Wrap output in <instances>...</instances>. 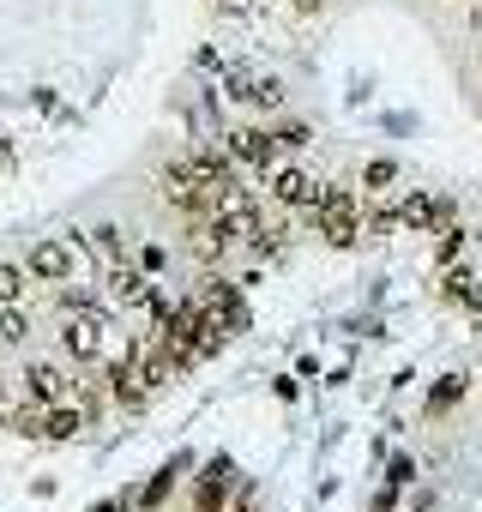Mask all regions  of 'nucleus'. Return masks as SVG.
Here are the masks:
<instances>
[{
    "label": "nucleus",
    "mask_w": 482,
    "mask_h": 512,
    "mask_svg": "<svg viewBox=\"0 0 482 512\" xmlns=\"http://www.w3.org/2000/svg\"><path fill=\"white\" fill-rule=\"evenodd\" d=\"M187 247H193V260L217 266L223 253L235 247V235H229V223H223V217H187Z\"/></svg>",
    "instance_id": "obj_10"
},
{
    "label": "nucleus",
    "mask_w": 482,
    "mask_h": 512,
    "mask_svg": "<svg viewBox=\"0 0 482 512\" xmlns=\"http://www.w3.org/2000/svg\"><path fill=\"white\" fill-rule=\"evenodd\" d=\"M103 332H109V314L97 302H73L61 308V350L73 362H97L103 356Z\"/></svg>",
    "instance_id": "obj_1"
},
{
    "label": "nucleus",
    "mask_w": 482,
    "mask_h": 512,
    "mask_svg": "<svg viewBox=\"0 0 482 512\" xmlns=\"http://www.w3.org/2000/svg\"><path fill=\"white\" fill-rule=\"evenodd\" d=\"M205 314H211V326L229 338V332H241V326H248V302H241V290L229 284V278H205L199 284V296H193Z\"/></svg>",
    "instance_id": "obj_4"
},
{
    "label": "nucleus",
    "mask_w": 482,
    "mask_h": 512,
    "mask_svg": "<svg viewBox=\"0 0 482 512\" xmlns=\"http://www.w3.org/2000/svg\"><path fill=\"white\" fill-rule=\"evenodd\" d=\"M25 266H31V278H43V284H67L79 260H73V247H67V241H37Z\"/></svg>",
    "instance_id": "obj_11"
},
{
    "label": "nucleus",
    "mask_w": 482,
    "mask_h": 512,
    "mask_svg": "<svg viewBox=\"0 0 482 512\" xmlns=\"http://www.w3.org/2000/svg\"><path fill=\"white\" fill-rule=\"evenodd\" d=\"M229 97L241 109H284V79H272V73H229Z\"/></svg>",
    "instance_id": "obj_9"
},
{
    "label": "nucleus",
    "mask_w": 482,
    "mask_h": 512,
    "mask_svg": "<svg viewBox=\"0 0 482 512\" xmlns=\"http://www.w3.org/2000/svg\"><path fill=\"white\" fill-rule=\"evenodd\" d=\"M139 266H145V272H151V278H157V272H163V266H169V253H163V247H157V241H145V247H139Z\"/></svg>",
    "instance_id": "obj_22"
},
{
    "label": "nucleus",
    "mask_w": 482,
    "mask_h": 512,
    "mask_svg": "<svg viewBox=\"0 0 482 512\" xmlns=\"http://www.w3.org/2000/svg\"><path fill=\"white\" fill-rule=\"evenodd\" d=\"M25 338H31V320L7 302V308H0V344H25Z\"/></svg>",
    "instance_id": "obj_18"
},
{
    "label": "nucleus",
    "mask_w": 482,
    "mask_h": 512,
    "mask_svg": "<svg viewBox=\"0 0 482 512\" xmlns=\"http://www.w3.org/2000/svg\"><path fill=\"white\" fill-rule=\"evenodd\" d=\"M266 187H272V199H278L284 211H320V181H314L302 163H278V169H266Z\"/></svg>",
    "instance_id": "obj_5"
},
{
    "label": "nucleus",
    "mask_w": 482,
    "mask_h": 512,
    "mask_svg": "<svg viewBox=\"0 0 482 512\" xmlns=\"http://www.w3.org/2000/svg\"><path fill=\"white\" fill-rule=\"evenodd\" d=\"M223 151H229L241 169H272L278 139H272L266 127H229V133H223Z\"/></svg>",
    "instance_id": "obj_8"
},
{
    "label": "nucleus",
    "mask_w": 482,
    "mask_h": 512,
    "mask_svg": "<svg viewBox=\"0 0 482 512\" xmlns=\"http://www.w3.org/2000/svg\"><path fill=\"white\" fill-rule=\"evenodd\" d=\"M25 290H31V266H0V302H13V308H19Z\"/></svg>",
    "instance_id": "obj_16"
},
{
    "label": "nucleus",
    "mask_w": 482,
    "mask_h": 512,
    "mask_svg": "<svg viewBox=\"0 0 482 512\" xmlns=\"http://www.w3.org/2000/svg\"><path fill=\"white\" fill-rule=\"evenodd\" d=\"M392 181H398V163H386V157H374V163L362 169V187H368V193H392Z\"/></svg>",
    "instance_id": "obj_17"
},
{
    "label": "nucleus",
    "mask_w": 482,
    "mask_h": 512,
    "mask_svg": "<svg viewBox=\"0 0 482 512\" xmlns=\"http://www.w3.org/2000/svg\"><path fill=\"white\" fill-rule=\"evenodd\" d=\"M157 290H151V272L145 266H115L109 272V302H121V308H145Z\"/></svg>",
    "instance_id": "obj_13"
},
{
    "label": "nucleus",
    "mask_w": 482,
    "mask_h": 512,
    "mask_svg": "<svg viewBox=\"0 0 482 512\" xmlns=\"http://www.w3.org/2000/svg\"><path fill=\"white\" fill-rule=\"evenodd\" d=\"M272 139H278V151H308V139H314V133H308V127H296V121H284Z\"/></svg>",
    "instance_id": "obj_21"
},
{
    "label": "nucleus",
    "mask_w": 482,
    "mask_h": 512,
    "mask_svg": "<svg viewBox=\"0 0 482 512\" xmlns=\"http://www.w3.org/2000/svg\"><path fill=\"white\" fill-rule=\"evenodd\" d=\"M13 428L25 440H73L85 428V410H73V404H19Z\"/></svg>",
    "instance_id": "obj_2"
},
{
    "label": "nucleus",
    "mask_w": 482,
    "mask_h": 512,
    "mask_svg": "<svg viewBox=\"0 0 482 512\" xmlns=\"http://www.w3.org/2000/svg\"><path fill=\"white\" fill-rule=\"evenodd\" d=\"M320 235L332 247H350L362 235V205H356L350 187H320Z\"/></svg>",
    "instance_id": "obj_3"
},
{
    "label": "nucleus",
    "mask_w": 482,
    "mask_h": 512,
    "mask_svg": "<svg viewBox=\"0 0 482 512\" xmlns=\"http://www.w3.org/2000/svg\"><path fill=\"white\" fill-rule=\"evenodd\" d=\"M103 386H109V398H115V404H127V410H139V404L151 398V386L139 380V368H133V362H109Z\"/></svg>",
    "instance_id": "obj_14"
},
{
    "label": "nucleus",
    "mask_w": 482,
    "mask_h": 512,
    "mask_svg": "<svg viewBox=\"0 0 482 512\" xmlns=\"http://www.w3.org/2000/svg\"><path fill=\"white\" fill-rule=\"evenodd\" d=\"M25 398H31V404H67V398H73V380H67L55 362H31V368H25Z\"/></svg>",
    "instance_id": "obj_12"
},
{
    "label": "nucleus",
    "mask_w": 482,
    "mask_h": 512,
    "mask_svg": "<svg viewBox=\"0 0 482 512\" xmlns=\"http://www.w3.org/2000/svg\"><path fill=\"white\" fill-rule=\"evenodd\" d=\"M446 296H452V302H464V308H476V314H482V290H476V278H470V272H452V278H446Z\"/></svg>",
    "instance_id": "obj_19"
},
{
    "label": "nucleus",
    "mask_w": 482,
    "mask_h": 512,
    "mask_svg": "<svg viewBox=\"0 0 482 512\" xmlns=\"http://www.w3.org/2000/svg\"><path fill=\"white\" fill-rule=\"evenodd\" d=\"M446 223H452V205H446V199H434V193H422V187H410V193L398 199V229L434 235V229H446Z\"/></svg>",
    "instance_id": "obj_6"
},
{
    "label": "nucleus",
    "mask_w": 482,
    "mask_h": 512,
    "mask_svg": "<svg viewBox=\"0 0 482 512\" xmlns=\"http://www.w3.org/2000/svg\"><path fill=\"white\" fill-rule=\"evenodd\" d=\"M229 512H260V506H254V488H248V482H241V488L229 494Z\"/></svg>",
    "instance_id": "obj_23"
},
{
    "label": "nucleus",
    "mask_w": 482,
    "mask_h": 512,
    "mask_svg": "<svg viewBox=\"0 0 482 512\" xmlns=\"http://www.w3.org/2000/svg\"><path fill=\"white\" fill-rule=\"evenodd\" d=\"M91 247L103 253L109 266H127V241H121V229L115 223H103V229H91Z\"/></svg>",
    "instance_id": "obj_15"
},
{
    "label": "nucleus",
    "mask_w": 482,
    "mask_h": 512,
    "mask_svg": "<svg viewBox=\"0 0 482 512\" xmlns=\"http://www.w3.org/2000/svg\"><path fill=\"white\" fill-rule=\"evenodd\" d=\"M241 482H235V464L229 458H211L199 476H193V506L199 512H229V494H235Z\"/></svg>",
    "instance_id": "obj_7"
},
{
    "label": "nucleus",
    "mask_w": 482,
    "mask_h": 512,
    "mask_svg": "<svg viewBox=\"0 0 482 512\" xmlns=\"http://www.w3.org/2000/svg\"><path fill=\"white\" fill-rule=\"evenodd\" d=\"M458 398H464V380H458V374H446V380H440V386H434V392H428V410H434V416H440V410H452V404H458Z\"/></svg>",
    "instance_id": "obj_20"
}]
</instances>
